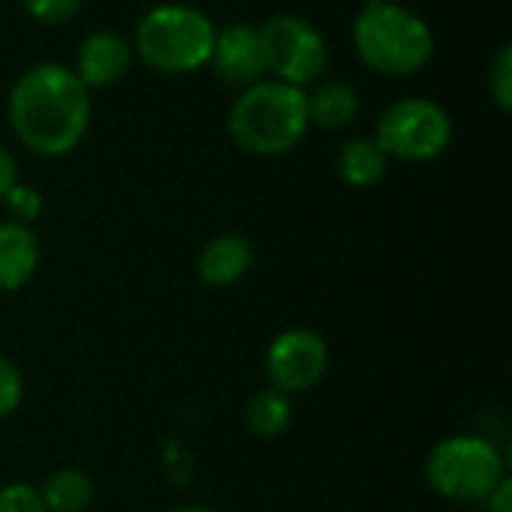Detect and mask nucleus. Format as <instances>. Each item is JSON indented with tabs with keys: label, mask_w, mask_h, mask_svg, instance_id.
Returning a JSON list of instances; mask_svg holds the SVG:
<instances>
[{
	"label": "nucleus",
	"mask_w": 512,
	"mask_h": 512,
	"mask_svg": "<svg viewBox=\"0 0 512 512\" xmlns=\"http://www.w3.org/2000/svg\"><path fill=\"white\" fill-rule=\"evenodd\" d=\"M6 117L15 138L30 153L57 159L84 141L93 117V99L72 66L36 63L12 84Z\"/></svg>",
	"instance_id": "obj_1"
},
{
	"label": "nucleus",
	"mask_w": 512,
	"mask_h": 512,
	"mask_svg": "<svg viewBox=\"0 0 512 512\" xmlns=\"http://www.w3.org/2000/svg\"><path fill=\"white\" fill-rule=\"evenodd\" d=\"M231 141L252 156H282L294 150L309 132L306 90L264 78L237 93L228 111Z\"/></svg>",
	"instance_id": "obj_2"
},
{
	"label": "nucleus",
	"mask_w": 512,
	"mask_h": 512,
	"mask_svg": "<svg viewBox=\"0 0 512 512\" xmlns=\"http://www.w3.org/2000/svg\"><path fill=\"white\" fill-rule=\"evenodd\" d=\"M351 39L357 57L378 75L390 78L426 69L435 54V33L429 21L393 0L366 3L354 18Z\"/></svg>",
	"instance_id": "obj_3"
},
{
	"label": "nucleus",
	"mask_w": 512,
	"mask_h": 512,
	"mask_svg": "<svg viewBox=\"0 0 512 512\" xmlns=\"http://www.w3.org/2000/svg\"><path fill=\"white\" fill-rule=\"evenodd\" d=\"M216 24L189 3H159L141 15L132 51L162 75H192L210 63Z\"/></svg>",
	"instance_id": "obj_4"
},
{
	"label": "nucleus",
	"mask_w": 512,
	"mask_h": 512,
	"mask_svg": "<svg viewBox=\"0 0 512 512\" xmlns=\"http://www.w3.org/2000/svg\"><path fill=\"white\" fill-rule=\"evenodd\" d=\"M504 480V453L483 435H450L426 459V483L444 501L483 504Z\"/></svg>",
	"instance_id": "obj_5"
},
{
	"label": "nucleus",
	"mask_w": 512,
	"mask_h": 512,
	"mask_svg": "<svg viewBox=\"0 0 512 512\" xmlns=\"http://www.w3.org/2000/svg\"><path fill=\"white\" fill-rule=\"evenodd\" d=\"M372 138L387 159L420 165L447 153L453 141V120L444 105L423 96H408L384 108Z\"/></svg>",
	"instance_id": "obj_6"
},
{
	"label": "nucleus",
	"mask_w": 512,
	"mask_h": 512,
	"mask_svg": "<svg viewBox=\"0 0 512 512\" xmlns=\"http://www.w3.org/2000/svg\"><path fill=\"white\" fill-rule=\"evenodd\" d=\"M270 75L276 81L309 90L330 66V45L324 33L300 15H273L261 24Z\"/></svg>",
	"instance_id": "obj_7"
},
{
	"label": "nucleus",
	"mask_w": 512,
	"mask_h": 512,
	"mask_svg": "<svg viewBox=\"0 0 512 512\" xmlns=\"http://www.w3.org/2000/svg\"><path fill=\"white\" fill-rule=\"evenodd\" d=\"M330 366V348L321 333L309 327L282 330L264 354V375L273 390L285 396L309 393L321 384Z\"/></svg>",
	"instance_id": "obj_8"
},
{
	"label": "nucleus",
	"mask_w": 512,
	"mask_h": 512,
	"mask_svg": "<svg viewBox=\"0 0 512 512\" xmlns=\"http://www.w3.org/2000/svg\"><path fill=\"white\" fill-rule=\"evenodd\" d=\"M207 66H213L216 78H222L225 84H234L240 90L270 78L267 45H264L261 27L237 21V24L216 30Z\"/></svg>",
	"instance_id": "obj_9"
},
{
	"label": "nucleus",
	"mask_w": 512,
	"mask_h": 512,
	"mask_svg": "<svg viewBox=\"0 0 512 512\" xmlns=\"http://www.w3.org/2000/svg\"><path fill=\"white\" fill-rule=\"evenodd\" d=\"M132 60H135V51L123 33L93 30L81 42L72 69L87 84V90H99V87H111V84L123 81L132 69Z\"/></svg>",
	"instance_id": "obj_10"
},
{
	"label": "nucleus",
	"mask_w": 512,
	"mask_h": 512,
	"mask_svg": "<svg viewBox=\"0 0 512 512\" xmlns=\"http://www.w3.org/2000/svg\"><path fill=\"white\" fill-rule=\"evenodd\" d=\"M252 264H255L252 243L237 231H225L204 243L195 261V273L210 288H231L240 279H246Z\"/></svg>",
	"instance_id": "obj_11"
},
{
	"label": "nucleus",
	"mask_w": 512,
	"mask_h": 512,
	"mask_svg": "<svg viewBox=\"0 0 512 512\" xmlns=\"http://www.w3.org/2000/svg\"><path fill=\"white\" fill-rule=\"evenodd\" d=\"M42 243L33 225L21 222H0V294L21 291L39 270Z\"/></svg>",
	"instance_id": "obj_12"
},
{
	"label": "nucleus",
	"mask_w": 512,
	"mask_h": 512,
	"mask_svg": "<svg viewBox=\"0 0 512 512\" xmlns=\"http://www.w3.org/2000/svg\"><path fill=\"white\" fill-rule=\"evenodd\" d=\"M309 123L324 129H345L360 114V96L345 81H318L306 90Z\"/></svg>",
	"instance_id": "obj_13"
},
{
	"label": "nucleus",
	"mask_w": 512,
	"mask_h": 512,
	"mask_svg": "<svg viewBox=\"0 0 512 512\" xmlns=\"http://www.w3.org/2000/svg\"><path fill=\"white\" fill-rule=\"evenodd\" d=\"M387 168H390V159L378 147L375 138H351L339 150V159H336L339 177L348 186H354V189H372V186H378L384 180Z\"/></svg>",
	"instance_id": "obj_14"
},
{
	"label": "nucleus",
	"mask_w": 512,
	"mask_h": 512,
	"mask_svg": "<svg viewBox=\"0 0 512 512\" xmlns=\"http://www.w3.org/2000/svg\"><path fill=\"white\" fill-rule=\"evenodd\" d=\"M243 423L246 429L261 438V441H276L282 438L291 423H294V402L291 396L273 390V387H264L258 390L249 402H246V411H243Z\"/></svg>",
	"instance_id": "obj_15"
},
{
	"label": "nucleus",
	"mask_w": 512,
	"mask_h": 512,
	"mask_svg": "<svg viewBox=\"0 0 512 512\" xmlns=\"http://www.w3.org/2000/svg\"><path fill=\"white\" fill-rule=\"evenodd\" d=\"M48 512H87L93 504V480L78 468H60L39 486Z\"/></svg>",
	"instance_id": "obj_16"
},
{
	"label": "nucleus",
	"mask_w": 512,
	"mask_h": 512,
	"mask_svg": "<svg viewBox=\"0 0 512 512\" xmlns=\"http://www.w3.org/2000/svg\"><path fill=\"white\" fill-rule=\"evenodd\" d=\"M489 96L498 111H512V45L504 42L489 63Z\"/></svg>",
	"instance_id": "obj_17"
},
{
	"label": "nucleus",
	"mask_w": 512,
	"mask_h": 512,
	"mask_svg": "<svg viewBox=\"0 0 512 512\" xmlns=\"http://www.w3.org/2000/svg\"><path fill=\"white\" fill-rule=\"evenodd\" d=\"M3 204L9 210V219L12 222H21V225H33L42 216V195L33 186H24V183H15L6 192Z\"/></svg>",
	"instance_id": "obj_18"
},
{
	"label": "nucleus",
	"mask_w": 512,
	"mask_h": 512,
	"mask_svg": "<svg viewBox=\"0 0 512 512\" xmlns=\"http://www.w3.org/2000/svg\"><path fill=\"white\" fill-rule=\"evenodd\" d=\"M21 6L27 9V15L39 24H48V27H57V24H66L72 21L84 0H21Z\"/></svg>",
	"instance_id": "obj_19"
},
{
	"label": "nucleus",
	"mask_w": 512,
	"mask_h": 512,
	"mask_svg": "<svg viewBox=\"0 0 512 512\" xmlns=\"http://www.w3.org/2000/svg\"><path fill=\"white\" fill-rule=\"evenodd\" d=\"M24 402V378L21 369L0 354V420H9Z\"/></svg>",
	"instance_id": "obj_20"
},
{
	"label": "nucleus",
	"mask_w": 512,
	"mask_h": 512,
	"mask_svg": "<svg viewBox=\"0 0 512 512\" xmlns=\"http://www.w3.org/2000/svg\"><path fill=\"white\" fill-rule=\"evenodd\" d=\"M0 512H48L42 495L30 483H6L0 486Z\"/></svg>",
	"instance_id": "obj_21"
},
{
	"label": "nucleus",
	"mask_w": 512,
	"mask_h": 512,
	"mask_svg": "<svg viewBox=\"0 0 512 512\" xmlns=\"http://www.w3.org/2000/svg\"><path fill=\"white\" fill-rule=\"evenodd\" d=\"M18 183V165L12 159V153L0 144V201L6 198V192Z\"/></svg>",
	"instance_id": "obj_22"
},
{
	"label": "nucleus",
	"mask_w": 512,
	"mask_h": 512,
	"mask_svg": "<svg viewBox=\"0 0 512 512\" xmlns=\"http://www.w3.org/2000/svg\"><path fill=\"white\" fill-rule=\"evenodd\" d=\"M486 512H512V480L507 477L486 501Z\"/></svg>",
	"instance_id": "obj_23"
},
{
	"label": "nucleus",
	"mask_w": 512,
	"mask_h": 512,
	"mask_svg": "<svg viewBox=\"0 0 512 512\" xmlns=\"http://www.w3.org/2000/svg\"><path fill=\"white\" fill-rule=\"evenodd\" d=\"M171 512H216L213 507H201V504H189V507H177Z\"/></svg>",
	"instance_id": "obj_24"
}]
</instances>
